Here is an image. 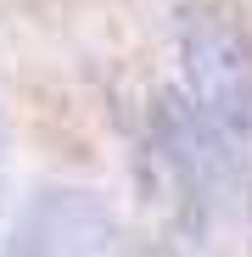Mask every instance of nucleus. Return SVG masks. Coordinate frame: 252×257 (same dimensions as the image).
Listing matches in <instances>:
<instances>
[{"label": "nucleus", "mask_w": 252, "mask_h": 257, "mask_svg": "<svg viewBox=\"0 0 252 257\" xmlns=\"http://www.w3.org/2000/svg\"><path fill=\"white\" fill-rule=\"evenodd\" d=\"M174 39H180L191 106L213 123V135L230 151L252 157V45H246V34L230 23V12L191 0V6H180Z\"/></svg>", "instance_id": "f257e3e1"}, {"label": "nucleus", "mask_w": 252, "mask_h": 257, "mask_svg": "<svg viewBox=\"0 0 252 257\" xmlns=\"http://www.w3.org/2000/svg\"><path fill=\"white\" fill-rule=\"evenodd\" d=\"M151 151H157V162H162L168 185H174L185 218H191V224H207V207H213V196H219L224 151H230V146L213 135V123L191 106V95L162 90V95L151 101Z\"/></svg>", "instance_id": "f03ea898"}, {"label": "nucleus", "mask_w": 252, "mask_h": 257, "mask_svg": "<svg viewBox=\"0 0 252 257\" xmlns=\"http://www.w3.org/2000/svg\"><path fill=\"white\" fill-rule=\"evenodd\" d=\"M67 218H73V196H62V190L39 196V201H34V212L23 218V229H17L12 257H62Z\"/></svg>", "instance_id": "7ed1b4c3"}, {"label": "nucleus", "mask_w": 252, "mask_h": 257, "mask_svg": "<svg viewBox=\"0 0 252 257\" xmlns=\"http://www.w3.org/2000/svg\"><path fill=\"white\" fill-rule=\"evenodd\" d=\"M0 212H6V123H0Z\"/></svg>", "instance_id": "20e7f679"}]
</instances>
